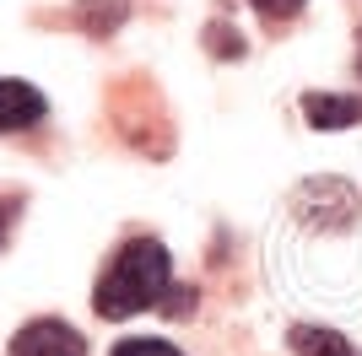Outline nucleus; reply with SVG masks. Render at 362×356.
Returning a JSON list of instances; mask_svg holds the SVG:
<instances>
[{
    "mask_svg": "<svg viewBox=\"0 0 362 356\" xmlns=\"http://www.w3.org/2000/svg\"><path fill=\"white\" fill-rule=\"evenodd\" d=\"M173 286V259L157 237H136V243H124L114 259H108L103 281L92 292V308L103 313V319H130V313H146L157 308Z\"/></svg>",
    "mask_w": 362,
    "mask_h": 356,
    "instance_id": "f257e3e1",
    "label": "nucleus"
},
{
    "mask_svg": "<svg viewBox=\"0 0 362 356\" xmlns=\"http://www.w3.org/2000/svg\"><path fill=\"white\" fill-rule=\"evenodd\" d=\"M292 206H298V216H308L314 227H346V222H357L362 200L351 194V184H341V178H308V184L292 194Z\"/></svg>",
    "mask_w": 362,
    "mask_h": 356,
    "instance_id": "f03ea898",
    "label": "nucleus"
},
{
    "mask_svg": "<svg viewBox=\"0 0 362 356\" xmlns=\"http://www.w3.org/2000/svg\"><path fill=\"white\" fill-rule=\"evenodd\" d=\"M81 351H87V340L60 319H33L11 340V356H81Z\"/></svg>",
    "mask_w": 362,
    "mask_h": 356,
    "instance_id": "7ed1b4c3",
    "label": "nucleus"
},
{
    "mask_svg": "<svg viewBox=\"0 0 362 356\" xmlns=\"http://www.w3.org/2000/svg\"><path fill=\"white\" fill-rule=\"evenodd\" d=\"M44 92L33 81H0V130H28L44 119Z\"/></svg>",
    "mask_w": 362,
    "mask_h": 356,
    "instance_id": "20e7f679",
    "label": "nucleus"
},
{
    "mask_svg": "<svg viewBox=\"0 0 362 356\" xmlns=\"http://www.w3.org/2000/svg\"><path fill=\"white\" fill-rule=\"evenodd\" d=\"M303 119L314 130H341L362 119V97H341V92H308L303 97Z\"/></svg>",
    "mask_w": 362,
    "mask_h": 356,
    "instance_id": "39448f33",
    "label": "nucleus"
},
{
    "mask_svg": "<svg viewBox=\"0 0 362 356\" xmlns=\"http://www.w3.org/2000/svg\"><path fill=\"white\" fill-rule=\"evenodd\" d=\"M292 351H298V356H357L346 345V335H335V329H314V324L292 329Z\"/></svg>",
    "mask_w": 362,
    "mask_h": 356,
    "instance_id": "423d86ee",
    "label": "nucleus"
},
{
    "mask_svg": "<svg viewBox=\"0 0 362 356\" xmlns=\"http://www.w3.org/2000/svg\"><path fill=\"white\" fill-rule=\"evenodd\" d=\"M114 356H184V351H173L168 340H151V335H141V340H119V345H114Z\"/></svg>",
    "mask_w": 362,
    "mask_h": 356,
    "instance_id": "0eeeda50",
    "label": "nucleus"
},
{
    "mask_svg": "<svg viewBox=\"0 0 362 356\" xmlns=\"http://www.w3.org/2000/svg\"><path fill=\"white\" fill-rule=\"evenodd\" d=\"M249 6H255L265 22H292V16H298L308 0H249Z\"/></svg>",
    "mask_w": 362,
    "mask_h": 356,
    "instance_id": "6e6552de",
    "label": "nucleus"
},
{
    "mask_svg": "<svg viewBox=\"0 0 362 356\" xmlns=\"http://www.w3.org/2000/svg\"><path fill=\"white\" fill-rule=\"evenodd\" d=\"M189 302H195V292H189V286H184V292H173V286H168V297H163V313L184 319V313H189Z\"/></svg>",
    "mask_w": 362,
    "mask_h": 356,
    "instance_id": "1a4fd4ad",
    "label": "nucleus"
},
{
    "mask_svg": "<svg viewBox=\"0 0 362 356\" xmlns=\"http://www.w3.org/2000/svg\"><path fill=\"white\" fill-rule=\"evenodd\" d=\"M11 216H16V200H0V243L11 237Z\"/></svg>",
    "mask_w": 362,
    "mask_h": 356,
    "instance_id": "9d476101",
    "label": "nucleus"
}]
</instances>
